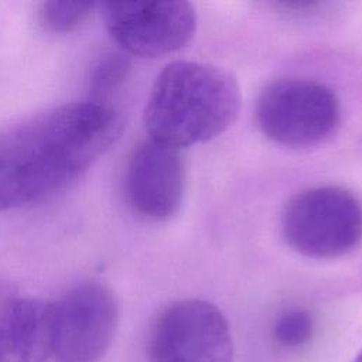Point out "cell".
<instances>
[{"instance_id":"6da1fadb","label":"cell","mask_w":362,"mask_h":362,"mask_svg":"<svg viewBox=\"0 0 362 362\" xmlns=\"http://www.w3.org/2000/svg\"><path fill=\"white\" fill-rule=\"evenodd\" d=\"M113 105L65 103L0 129V212L47 199L85 174L120 137Z\"/></svg>"},{"instance_id":"7a4b0ae2","label":"cell","mask_w":362,"mask_h":362,"mask_svg":"<svg viewBox=\"0 0 362 362\" xmlns=\"http://www.w3.org/2000/svg\"><path fill=\"white\" fill-rule=\"evenodd\" d=\"M239 107V85L228 71L175 61L156 78L144 109V127L154 141L187 147L223 133Z\"/></svg>"},{"instance_id":"3957f363","label":"cell","mask_w":362,"mask_h":362,"mask_svg":"<svg viewBox=\"0 0 362 362\" xmlns=\"http://www.w3.org/2000/svg\"><path fill=\"white\" fill-rule=\"evenodd\" d=\"M283 235L298 253L328 259L354 249L362 239V204L339 187H315L287 204Z\"/></svg>"},{"instance_id":"277c9868","label":"cell","mask_w":362,"mask_h":362,"mask_svg":"<svg viewBox=\"0 0 362 362\" xmlns=\"http://www.w3.org/2000/svg\"><path fill=\"white\" fill-rule=\"evenodd\" d=\"M339 115V102L328 86L298 78L270 83L256 106L263 134L288 147H307L325 140L337 129Z\"/></svg>"},{"instance_id":"5b68a950","label":"cell","mask_w":362,"mask_h":362,"mask_svg":"<svg viewBox=\"0 0 362 362\" xmlns=\"http://www.w3.org/2000/svg\"><path fill=\"white\" fill-rule=\"evenodd\" d=\"M54 362H99L119 321V305L109 287L82 281L51 301Z\"/></svg>"},{"instance_id":"8992f818","label":"cell","mask_w":362,"mask_h":362,"mask_svg":"<svg viewBox=\"0 0 362 362\" xmlns=\"http://www.w3.org/2000/svg\"><path fill=\"white\" fill-rule=\"evenodd\" d=\"M148 362H232L229 324L204 300H182L156 320L148 339Z\"/></svg>"},{"instance_id":"52a82bcc","label":"cell","mask_w":362,"mask_h":362,"mask_svg":"<svg viewBox=\"0 0 362 362\" xmlns=\"http://www.w3.org/2000/svg\"><path fill=\"white\" fill-rule=\"evenodd\" d=\"M102 7L110 37L133 55L171 54L195 31V11L188 1H122Z\"/></svg>"},{"instance_id":"ba28073f","label":"cell","mask_w":362,"mask_h":362,"mask_svg":"<svg viewBox=\"0 0 362 362\" xmlns=\"http://www.w3.org/2000/svg\"><path fill=\"white\" fill-rule=\"evenodd\" d=\"M184 187L185 168L178 148L148 139L130 154L124 192L141 218L154 222L173 218L181 206Z\"/></svg>"},{"instance_id":"9c48e42d","label":"cell","mask_w":362,"mask_h":362,"mask_svg":"<svg viewBox=\"0 0 362 362\" xmlns=\"http://www.w3.org/2000/svg\"><path fill=\"white\" fill-rule=\"evenodd\" d=\"M52 354L51 301L31 297L0 304V362H45Z\"/></svg>"},{"instance_id":"30bf717a","label":"cell","mask_w":362,"mask_h":362,"mask_svg":"<svg viewBox=\"0 0 362 362\" xmlns=\"http://www.w3.org/2000/svg\"><path fill=\"white\" fill-rule=\"evenodd\" d=\"M130 71L129 59L117 52L102 55L90 69L88 100L102 105H112V96L122 88Z\"/></svg>"},{"instance_id":"8fae6325","label":"cell","mask_w":362,"mask_h":362,"mask_svg":"<svg viewBox=\"0 0 362 362\" xmlns=\"http://www.w3.org/2000/svg\"><path fill=\"white\" fill-rule=\"evenodd\" d=\"M92 1H42L38 8L41 25L51 33H69L81 27L93 13Z\"/></svg>"},{"instance_id":"7c38bea8","label":"cell","mask_w":362,"mask_h":362,"mask_svg":"<svg viewBox=\"0 0 362 362\" xmlns=\"http://www.w3.org/2000/svg\"><path fill=\"white\" fill-rule=\"evenodd\" d=\"M313 318L300 308L288 310L279 315L273 327L274 339L284 348L304 345L313 335Z\"/></svg>"},{"instance_id":"4fadbf2b","label":"cell","mask_w":362,"mask_h":362,"mask_svg":"<svg viewBox=\"0 0 362 362\" xmlns=\"http://www.w3.org/2000/svg\"><path fill=\"white\" fill-rule=\"evenodd\" d=\"M354 362H362V352H361V354L356 356V359H355Z\"/></svg>"}]
</instances>
